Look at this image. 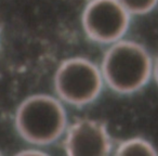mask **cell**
I'll use <instances>...</instances> for the list:
<instances>
[{"mask_svg": "<svg viewBox=\"0 0 158 156\" xmlns=\"http://www.w3.org/2000/svg\"><path fill=\"white\" fill-rule=\"evenodd\" d=\"M153 80L158 87V55L154 57V70H153Z\"/></svg>", "mask_w": 158, "mask_h": 156, "instance_id": "9", "label": "cell"}, {"mask_svg": "<svg viewBox=\"0 0 158 156\" xmlns=\"http://www.w3.org/2000/svg\"><path fill=\"white\" fill-rule=\"evenodd\" d=\"M114 155L126 156V155H158V150L153 142L144 137L134 136L129 137L119 141L115 144Z\"/></svg>", "mask_w": 158, "mask_h": 156, "instance_id": "6", "label": "cell"}, {"mask_svg": "<svg viewBox=\"0 0 158 156\" xmlns=\"http://www.w3.org/2000/svg\"><path fill=\"white\" fill-rule=\"evenodd\" d=\"M61 141L68 156H107L115 147L106 124L92 117L69 121Z\"/></svg>", "mask_w": 158, "mask_h": 156, "instance_id": "5", "label": "cell"}, {"mask_svg": "<svg viewBox=\"0 0 158 156\" xmlns=\"http://www.w3.org/2000/svg\"><path fill=\"white\" fill-rule=\"evenodd\" d=\"M52 82L53 93L66 106L75 108L93 104L106 89L100 64L81 55L62 60Z\"/></svg>", "mask_w": 158, "mask_h": 156, "instance_id": "3", "label": "cell"}, {"mask_svg": "<svg viewBox=\"0 0 158 156\" xmlns=\"http://www.w3.org/2000/svg\"><path fill=\"white\" fill-rule=\"evenodd\" d=\"M132 16L146 15L158 7V0H119Z\"/></svg>", "mask_w": 158, "mask_h": 156, "instance_id": "7", "label": "cell"}, {"mask_svg": "<svg viewBox=\"0 0 158 156\" xmlns=\"http://www.w3.org/2000/svg\"><path fill=\"white\" fill-rule=\"evenodd\" d=\"M67 106L54 93L25 97L13 116L16 133L28 145L46 149L62 140L69 124Z\"/></svg>", "mask_w": 158, "mask_h": 156, "instance_id": "2", "label": "cell"}, {"mask_svg": "<svg viewBox=\"0 0 158 156\" xmlns=\"http://www.w3.org/2000/svg\"><path fill=\"white\" fill-rule=\"evenodd\" d=\"M0 42H1V27H0Z\"/></svg>", "mask_w": 158, "mask_h": 156, "instance_id": "10", "label": "cell"}, {"mask_svg": "<svg viewBox=\"0 0 158 156\" xmlns=\"http://www.w3.org/2000/svg\"><path fill=\"white\" fill-rule=\"evenodd\" d=\"M47 151L42 147L38 146H33V145H28V147H24L22 151L18 152V155H23V156H44L47 155Z\"/></svg>", "mask_w": 158, "mask_h": 156, "instance_id": "8", "label": "cell"}, {"mask_svg": "<svg viewBox=\"0 0 158 156\" xmlns=\"http://www.w3.org/2000/svg\"><path fill=\"white\" fill-rule=\"evenodd\" d=\"M132 18L119 0H87L80 24L90 41L106 47L127 37Z\"/></svg>", "mask_w": 158, "mask_h": 156, "instance_id": "4", "label": "cell"}, {"mask_svg": "<svg viewBox=\"0 0 158 156\" xmlns=\"http://www.w3.org/2000/svg\"><path fill=\"white\" fill-rule=\"evenodd\" d=\"M105 48L99 64L106 89L131 95L153 80L154 57L142 42L125 37Z\"/></svg>", "mask_w": 158, "mask_h": 156, "instance_id": "1", "label": "cell"}]
</instances>
